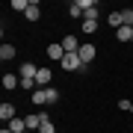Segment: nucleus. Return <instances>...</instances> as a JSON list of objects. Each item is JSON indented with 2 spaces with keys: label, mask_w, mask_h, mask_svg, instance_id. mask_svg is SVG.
<instances>
[{
  "label": "nucleus",
  "mask_w": 133,
  "mask_h": 133,
  "mask_svg": "<svg viewBox=\"0 0 133 133\" xmlns=\"http://www.w3.org/2000/svg\"><path fill=\"white\" fill-rule=\"evenodd\" d=\"M15 53H18V50H15V44H9V42H3V44H0V59H3V62L15 59Z\"/></svg>",
  "instance_id": "9"
},
{
  "label": "nucleus",
  "mask_w": 133,
  "mask_h": 133,
  "mask_svg": "<svg viewBox=\"0 0 133 133\" xmlns=\"http://www.w3.org/2000/svg\"><path fill=\"white\" fill-rule=\"evenodd\" d=\"M9 9H15V12H27V9H30V3H27V0H12Z\"/></svg>",
  "instance_id": "19"
},
{
  "label": "nucleus",
  "mask_w": 133,
  "mask_h": 133,
  "mask_svg": "<svg viewBox=\"0 0 133 133\" xmlns=\"http://www.w3.org/2000/svg\"><path fill=\"white\" fill-rule=\"evenodd\" d=\"M42 121H44L42 112H30V115H27V130H38V127H42Z\"/></svg>",
  "instance_id": "11"
},
{
  "label": "nucleus",
  "mask_w": 133,
  "mask_h": 133,
  "mask_svg": "<svg viewBox=\"0 0 133 133\" xmlns=\"http://www.w3.org/2000/svg\"><path fill=\"white\" fill-rule=\"evenodd\" d=\"M6 127H9L12 133H27V118H21V115H18V118H12Z\"/></svg>",
  "instance_id": "12"
},
{
  "label": "nucleus",
  "mask_w": 133,
  "mask_h": 133,
  "mask_svg": "<svg viewBox=\"0 0 133 133\" xmlns=\"http://www.w3.org/2000/svg\"><path fill=\"white\" fill-rule=\"evenodd\" d=\"M115 38H118V42H133V27H121V30H115Z\"/></svg>",
  "instance_id": "14"
},
{
  "label": "nucleus",
  "mask_w": 133,
  "mask_h": 133,
  "mask_svg": "<svg viewBox=\"0 0 133 133\" xmlns=\"http://www.w3.org/2000/svg\"><path fill=\"white\" fill-rule=\"evenodd\" d=\"M24 18L30 21V24H33V21H38V18H42V9H38V3H36V0H33V3H30V9L24 12Z\"/></svg>",
  "instance_id": "13"
},
{
  "label": "nucleus",
  "mask_w": 133,
  "mask_h": 133,
  "mask_svg": "<svg viewBox=\"0 0 133 133\" xmlns=\"http://www.w3.org/2000/svg\"><path fill=\"white\" fill-rule=\"evenodd\" d=\"M18 86H21V77H18V74H3V89H6V92L18 89Z\"/></svg>",
  "instance_id": "10"
},
{
  "label": "nucleus",
  "mask_w": 133,
  "mask_h": 133,
  "mask_svg": "<svg viewBox=\"0 0 133 133\" xmlns=\"http://www.w3.org/2000/svg\"><path fill=\"white\" fill-rule=\"evenodd\" d=\"M0 118L9 124L12 118H18V112H15V104H0Z\"/></svg>",
  "instance_id": "6"
},
{
  "label": "nucleus",
  "mask_w": 133,
  "mask_h": 133,
  "mask_svg": "<svg viewBox=\"0 0 133 133\" xmlns=\"http://www.w3.org/2000/svg\"><path fill=\"white\" fill-rule=\"evenodd\" d=\"M59 65H62V71H80L83 59H80V53H65V59H62Z\"/></svg>",
  "instance_id": "2"
},
{
  "label": "nucleus",
  "mask_w": 133,
  "mask_h": 133,
  "mask_svg": "<svg viewBox=\"0 0 133 133\" xmlns=\"http://www.w3.org/2000/svg\"><path fill=\"white\" fill-rule=\"evenodd\" d=\"M36 86H38V89H48V86H53V71H50V68H38Z\"/></svg>",
  "instance_id": "5"
},
{
  "label": "nucleus",
  "mask_w": 133,
  "mask_h": 133,
  "mask_svg": "<svg viewBox=\"0 0 133 133\" xmlns=\"http://www.w3.org/2000/svg\"><path fill=\"white\" fill-rule=\"evenodd\" d=\"M44 115V121H42V127H38V133H56V127H53V121H50V115L48 112H42Z\"/></svg>",
  "instance_id": "16"
},
{
  "label": "nucleus",
  "mask_w": 133,
  "mask_h": 133,
  "mask_svg": "<svg viewBox=\"0 0 133 133\" xmlns=\"http://www.w3.org/2000/svg\"><path fill=\"white\" fill-rule=\"evenodd\" d=\"M98 56V48L92 42H86V44H80V59H83V65H92V59Z\"/></svg>",
  "instance_id": "3"
},
{
  "label": "nucleus",
  "mask_w": 133,
  "mask_h": 133,
  "mask_svg": "<svg viewBox=\"0 0 133 133\" xmlns=\"http://www.w3.org/2000/svg\"><path fill=\"white\" fill-rule=\"evenodd\" d=\"M130 107H133V101H127V98L118 101V109H121V112H130Z\"/></svg>",
  "instance_id": "24"
},
{
  "label": "nucleus",
  "mask_w": 133,
  "mask_h": 133,
  "mask_svg": "<svg viewBox=\"0 0 133 133\" xmlns=\"http://www.w3.org/2000/svg\"><path fill=\"white\" fill-rule=\"evenodd\" d=\"M44 53H48V59H56V62L65 59V48H62V42H50Z\"/></svg>",
  "instance_id": "4"
},
{
  "label": "nucleus",
  "mask_w": 133,
  "mask_h": 133,
  "mask_svg": "<svg viewBox=\"0 0 133 133\" xmlns=\"http://www.w3.org/2000/svg\"><path fill=\"white\" fill-rule=\"evenodd\" d=\"M80 27H83V33H89V36H92V33L98 30V21H83Z\"/></svg>",
  "instance_id": "20"
},
{
  "label": "nucleus",
  "mask_w": 133,
  "mask_h": 133,
  "mask_svg": "<svg viewBox=\"0 0 133 133\" xmlns=\"http://www.w3.org/2000/svg\"><path fill=\"white\" fill-rule=\"evenodd\" d=\"M30 101H33V104H38V107H44V104H48V95H44V89H36L33 95H30Z\"/></svg>",
  "instance_id": "15"
},
{
  "label": "nucleus",
  "mask_w": 133,
  "mask_h": 133,
  "mask_svg": "<svg viewBox=\"0 0 133 133\" xmlns=\"http://www.w3.org/2000/svg\"><path fill=\"white\" fill-rule=\"evenodd\" d=\"M0 133H12V130H9V127H3V130H0Z\"/></svg>",
  "instance_id": "25"
},
{
  "label": "nucleus",
  "mask_w": 133,
  "mask_h": 133,
  "mask_svg": "<svg viewBox=\"0 0 133 133\" xmlns=\"http://www.w3.org/2000/svg\"><path fill=\"white\" fill-rule=\"evenodd\" d=\"M130 112H133V107H130Z\"/></svg>",
  "instance_id": "26"
},
{
  "label": "nucleus",
  "mask_w": 133,
  "mask_h": 133,
  "mask_svg": "<svg viewBox=\"0 0 133 133\" xmlns=\"http://www.w3.org/2000/svg\"><path fill=\"white\" fill-rule=\"evenodd\" d=\"M124 15V27H133V9H121Z\"/></svg>",
  "instance_id": "22"
},
{
  "label": "nucleus",
  "mask_w": 133,
  "mask_h": 133,
  "mask_svg": "<svg viewBox=\"0 0 133 133\" xmlns=\"http://www.w3.org/2000/svg\"><path fill=\"white\" fill-rule=\"evenodd\" d=\"M68 15H71V18H80V21H83V12L77 9V3H71V6H68Z\"/></svg>",
  "instance_id": "23"
},
{
  "label": "nucleus",
  "mask_w": 133,
  "mask_h": 133,
  "mask_svg": "<svg viewBox=\"0 0 133 133\" xmlns=\"http://www.w3.org/2000/svg\"><path fill=\"white\" fill-rule=\"evenodd\" d=\"M74 3H77V9H80V12H89V9H95V0H74Z\"/></svg>",
  "instance_id": "18"
},
{
  "label": "nucleus",
  "mask_w": 133,
  "mask_h": 133,
  "mask_svg": "<svg viewBox=\"0 0 133 133\" xmlns=\"http://www.w3.org/2000/svg\"><path fill=\"white\" fill-rule=\"evenodd\" d=\"M44 95H48V104H56V101H59V89H56V86H48Z\"/></svg>",
  "instance_id": "17"
},
{
  "label": "nucleus",
  "mask_w": 133,
  "mask_h": 133,
  "mask_svg": "<svg viewBox=\"0 0 133 133\" xmlns=\"http://www.w3.org/2000/svg\"><path fill=\"white\" fill-rule=\"evenodd\" d=\"M98 6H95V9H89V12H83V21H98Z\"/></svg>",
  "instance_id": "21"
},
{
  "label": "nucleus",
  "mask_w": 133,
  "mask_h": 133,
  "mask_svg": "<svg viewBox=\"0 0 133 133\" xmlns=\"http://www.w3.org/2000/svg\"><path fill=\"white\" fill-rule=\"evenodd\" d=\"M18 77H21V89H27V92H36V89H38V86H36L38 68L33 65V62H24V65L18 68Z\"/></svg>",
  "instance_id": "1"
},
{
  "label": "nucleus",
  "mask_w": 133,
  "mask_h": 133,
  "mask_svg": "<svg viewBox=\"0 0 133 133\" xmlns=\"http://www.w3.org/2000/svg\"><path fill=\"white\" fill-rule=\"evenodd\" d=\"M107 24L112 27V30H121V27H124V15H121V9H118V12H109V15H107Z\"/></svg>",
  "instance_id": "7"
},
{
  "label": "nucleus",
  "mask_w": 133,
  "mask_h": 133,
  "mask_svg": "<svg viewBox=\"0 0 133 133\" xmlns=\"http://www.w3.org/2000/svg\"><path fill=\"white\" fill-rule=\"evenodd\" d=\"M130 44H133V42H130Z\"/></svg>",
  "instance_id": "27"
},
{
  "label": "nucleus",
  "mask_w": 133,
  "mask_h": 133,
  "mask_svg": "<svg viewBox=\"0 0 133 133\" xmlns=\"http://www.w3.org/2000/svg\"><path fill=\"white\" fill-rule=\"evenodd\" d=\"M62 48H65V53H80V44H77V36H65V38H62Z\"/></svg>",
  "instance_id": "8"
}]
</instances>
